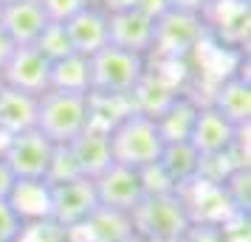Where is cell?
Instances as JSON below:
<instances>
[{
	"label": "cell",
	"instance_id": "35",
	"mask_svg": "<svg viewBox=\"0 0 251 242\" xmlns=\"http://www.w3.org/2000/svg\"><path fill=\"white\" fill-rule=\"evenodd\" d=\"M0 6H3V3H0Z\"/></svg>",
	"mask_w": 251,
	"mask_h": 242
},
{
	"label": "cell",
	"instance_id": "22",
	"mask_svg": "<svg viewBox=\"0 0 251 242\" xmlns=\"http://www.w3.org/2000/svg\"><path fill=\"white\" fill-rule=\"evenodd\" d=\"M34 48L48 59V62H57V59L74 54L68 43V34H65V25L62 23H48L43 28V34L34 40Z\"/></svg>",
	"mask_w": 251,
	"mask_h": 242
},
{
	"label": "cell",
	"instance_id": "29",
	"mask_svg": "<svg viewBox=\"0 0 251 242\" xmlns=\"http://www.w3.org/2000/svg\"><path fill=\"white\" fill-rule=\"evenodd\" d=\"M104 14H119V12H130V9H136L138 0H93Z\"/></svg>",
	"mask_w": 251,
	"mask_h": 242
},
{
	"label": "cell",
	"instance_id": "6",
	"mask_svg": "<svg viewBox=\"0 0 251 242\" xmlns=\"http://www.w3.org/2000/svg\"><path fill=\"white\" fill-rule=\"evenodd\" d=\"M99 211L96 189L88 177H74L62 183H51V217L59 228L74 231L82 222H88Z\"/></svg>",
	"mask_w": 251,
	"mask_h": 242
},
{
	"label": "cell",
	"instance_id": "33",
	"mask_svg": "<svg viewBox=\"0 0 251 242\" xmlns=\"http://www.w3.org/2000/svg\"><path fill=\"white\" fill-rule=\"evenodd\" d=\"M0 3H12V0H0Z\"/></svg>",
	"mask_w": 251,
	"mask_h": 242
},
{
	"label": "cell",
	"instance_id": "27",
	"mask_svg": "<svg viewBox=\"0 0 251 242\" xmlns=\"http://www.w3.org/2000/svg\"><path fill=\"white\" fill-rule=\"evenodd\" d=\"M136 9L141 14H147V17H152V20H158L161 14L170 12V6H167V0H138Z\"/></svg>",
	"mask_w": 251,
	"mask_h": 242
},
{
	"label": "cell",
	"instance_id": "4",
	"mask_svg": "<svg viewBox=\"0 0 251 242\" xmlns=\"http://www.w3.org/2000/svg\"><path fill=\"white\" fill-rule=\"evenodd\" d=\"M91 90L96 93H119L133 96L138 82L147 73V57H138L122 48L104 45L91 59Z\"/></svg>",
	"mask_w": 251,
	"mask_h": 242
},
{
	"label": "cell",
	"instance_id": "17",
	"mask_svg": "<svg viewBox=\"0 0 251 242\" xmlns=\"http://www.w3.org/2000/svg\"><path fill=\"white\" fill-rule=\"evenodd\" d=\"M130 113H136L133 96H119V93H88V127L99 130V132H110V130L125 121Z\"/></svg>",
	"mask_w": 251,
	"mask_h": 242
},
{
	"label": "cell",
	"instance_id": "25",
	"mask_svg": "<svg viewBox=\"0 0 251 242\" xmlns=\"http://www.w3.org/2000/svg\"><path fill=\"white\" fill-rule=\"evenodd\" d=\"M23 228H25V222L12 208V203L9 200H0V240L17 242V237L23 234Z\"/></svg>",
	"mask_w": 251,
	"mask_h": 242
},
{
	"label": "cell",
	"instance_id": "18",
	"mask_svg": "<svg viewBox=\"0 0 251 242\" xmlns=\"http://www.w3.org/2000/svg\"><path fill=\"white\" fill-rule=\"evenodd\" d=\"M12 208L23 217V222L51 217V183L48 180H17L9 195Z\"/></svg>",
	"mask_w": 251,
	"mask_h": 242
},
{
	"label": "cell",
	"instance_id": "28",
	"mask_svg": "<svg viewBox=\"0 0 251 242\" xmlns=\"http://www.w3.org/2000/svg\"><path fill=\"white\" fill-rule=\"evenodd\" d=\"M14 183H17V177H14V172L9 169V163L0 158V200H9V195H12Z\"/></svg>",
	"mask_w": 251,
	"mask_h": 242
},
{
	"label": "cell",
	"instance_id": "21",
	"mask_svg": "<svg viewBox=\"0 0 251 242\" xmlns=\"http://www.w3.org/2000/svg\"><path fill=\"white\" fill-rule=\"evenodd\" d=\"M161 172L170 177V183L175 186V192L181 189L183 183H189L198 177V169H201V155L189 141H175V144H167L164 152L158 158Z\"/></svg>",
	"mask_w": 251,
	"mask_h": 242
},
{
	"label": "cell",
	"instance_id": "7",
	"mask_svg": "<svg viewBox=\"0 0 251 242\" xmlns=\"http://www.w3.org/2000/svg\"><path fill=\"white\" fill-rule=\"evenodd\" d=\"M51 158H54V144L37 130L12 135L9 147L3 152V161L9 163L17 180H46Z\"/></svg>",
	"mask_w": 251,
	"mask_h": 242
},
{
	"label": "cell",
	"instance_id": "9",
	"mask_svg": "<svg viewBox=\"0 0 251 242\" xmlns=\"http://www.w3.org/2000/svg\"><path fill=\"white\" fill-rule=\"evenodd\" d=\"M48 73L51 62L34 45H17L6 68L0 70V82L31 96H43L48 90Z\"/></svg>",
	"mask_w": 251,
	"mask_h": 242
},
{
	"label": "cell",
	"instance_id": "10",
	"mask_svg": "<svg viewBox=\"0 0 251 242\" xmlns=\"http://www.w3.org/2000/svg\"><path fill=\"white\" fill-rule=\"evenodd\" d=\"M155 43V20L141 14L138 9L119 14H107V45L138 54V57H150Z\"/></svg>",
	"mask_w": 251,
	"mask_h": 242
},
{
	"label": "cell",
	"instance_id": "11",
	"mask_svg": "<svg viewBox=\"0 0 251 242\" xmlns=\"http://www.w3.org/2000/svg\"><path fill=\"white\" fill-rule=\"evenodd\" d=\"M246 127H234L228 124L223 115L217 113L215 107H198V115H195L192 132H189V144H192L201 158H209V155H220V152H228L234 147L237 135Z\"/></svg>",
	"mask_w": 251,
	"mask_h": 242
},
{
	"label": "cell",
	"instance_id": "14",
	"mask_svg": "<svg viewBox=\"0 0 251 242\" xmlns=\"http://www.w3.org/2000/svg\"><path fill=\"white\" fill-rule=\"evenodd\" d=\"M71 152V158L76 163V172L88 180H96L102 172H107L113 166V152H110V138L107 132L85 127L76 138L65 144Z\"/></svg>",
	"mask_w": 251,
	"mask_h": 242
},
{
	"label": "cell",
	"instance_id": "19",
	"mask_svg": "<svg viewBox=\"0 0 251 242\" xmlns=\"http://www.w3.org/2000/svg\"><path fill=\"white\" fill-rule=\"evenodd\" d=\"M48 90H62V93H79V96H88V93H91V62H88V57L68 54V57L51 62Z\"/></svg>",
	"mask_w": 251,
	"mask_h": 242
},
{
	"label": "cell",
	"instance_id": "23",
	"mask_svg": "<svg viewBox=\"0 0 251 242\" xmlns=\"http://www.w3.org/2000/svg\"><path fill=\"white\" fill-rule=\"evenodd\" d=\"M17 242H68V231L59 228L54 220H37V222H25Z\"/></svg>",
	"mask_w": 251,
	"mask_h": 242
},
{
	"label": "cell",
	"instance_id": "8",
	"mask_svg": "<svg viewBox=\"0 0 251 242\" xmlns=\"http://www.w3.org/2000/svg\"><path fill=\"white\" fill-rule=\"evenodd\" d=\"M93 189H96L99 208L113 211V214H125V217L147 197L141 169H130V166H122V163H113L107 172L99 175L93 180Z\"/></svg>",
	"mask_w": 251,
	"mask_h": 242
},
{
	"label": "cell",
	"instance_id": "31",
	"mask_svg": "<svg viewBox=\"0 0 251 242\" xmlns=\"http://www.w3.org/2000/svg\"><path fill=\"white\" fill-rule=\"evenodd\" d=\"M9 138H12V135L0 130V158H3V152H6V147H9Z\"/></svg>",
	"mask_w": 251,
	"mask_h": 242
},
{
	"label": "cell",
	"instance_id": "12",
	"mask_svg": "<svg viewBox=\"0 0 251 242\" xmlns=\"http://www.w3.org/2000/svg\"><path fill=\"white\" fill-rule=\"evenodd\" d=\"M65 25V34H68V43H71V51L79 54V57H88L91 59L96 51H102L107 45V14L91 3L85 6L79 14H74Z\"/></svg>",
	"mask_w": 251,
	"mask_h": 242
},
{
	"label": "cell",
	"instance_id": "15",
	"mask_svg": "<svg viewBox=\"0 0 251 242\" xmlns=\"http://www.w3.org/2000/svg\"><path fill=\"white\" fill-rule=\"evenodd\" d=\"M209 107H215L217 113L234 127H249L251 121V85L243 76H228L217 85L215 99Z\"/></svg>",
	"mask_w": 251,
	"mask_h": 242
},
{
	"label": "cell",
	"instance_id": "24",
	"mask_svg": "<svg viewBox=\"0 0 251 242\" xmlns=\"http://www.w3.org/2000/svg\"><path fill=\"white\" fill-rule=\"evenodd\" d=\"M40 9L46 12L48 23H68L74 14H79L93 0H37Z\"/></svg>",
	"mask_w": 251,
	"mask_h": 242
},
{
	"label": "cell",
	"instance_id": "30",
	"mask_svg": "<svg viewBox=\"0 0 251 242\" xmlns=\"http://www.w3.org/2000/svg\"><path fill=\"white\" fill-rule=\"evenodd\" d=\"M14 43H12V37L6 34V31H3V28H0V70L6 68V62H9V59H12V54H14Z\"/></svg>",
	"mask_w": 251,
	"mask_h": 242
},
{
	"label": "cell",
	"instance_id": "13",
	"mask_svg": "<svg viewBox=\"0 0 251 242\" xmlns=\"http://www.w3.org/2000/svg\"><path fill=\"white\" fill-rule=\"evenodd\" d=\"M46 25L48 17L37 0H12L0 6V28L12 37L14 45H34Z\"/></svg>",
	"mask_w": 251,
	"mask_h": 242
},
{
	"label": "cell",
	"instance_id": "1",
	"mask_svg": "<svg viewBox=\"0 0 251 242\" xmlns=\"http://www.w3.org/2000/svg\"><path fill=\"white\" fill-rule=\"evenodd\" d=\"M127 220L133 237L144 242H183V237L192 228L189 211L178 192L147 195L127 214Z\"/></svg>",
	"mask_w": 251,
	"mask_h": 242
},
{
	"label": "cell",
	"instance_id": "32",
	"mask_svg": "<svg viewBox=\"0 0 251 242\" xmlns=\"http://www.w3.org/2000/svg\"><path fill=\"white\" fill-rule=\"evenodd\" d=\"M228 3H243V0H228Z\"/></svg>",
	"mask_w": 251,
	"mask_h": 242
},
{
	"label": "cell",
	"instance_id": "34",
	"mask_svg": "<svg viewBox=\"0 0 251 242\" xmlns=\"http://www.w3.org/2000/svg\"><path fill=\"white\" fill-rule=\"evenodd\" d=\"M0 242H6V240H0Z\"/></svg>",
	"mask_w": 251,
	"mask_h": 242
},
{
	"label": "cell",
	"instance_id": "16",
	"mask_svg": "<svg viewBox=\"0 0 251 242\" xmlns=\"http://www.w3.org/2000/svg\"><path fill=\"white\" fill-rule=\"evenodd\" d=\"M37 99L31 93H23L17 88H9L0 82V130L17 135L25 130H34L37 121Z\"/></svg>",
	"mask_w": 251,
	"mask_h": 242
},
{
	"label": "cell",
	"instance_id": "5",
	"mask_svg": "<svg viewBox=\"0 0 251 242\" xmlns=\"http://www.w3.org/2000/svg\"><path fill=\"white\" fill-rule=\"evenodd\" d=\"M206 37V23L198 14L167 12L155 20V43L150 57L158 62H181L195 48H201Z\"/></svg>",
	"mask_w": 251,
	"mask_h": 242
},
{
	"label": "cell",
	"instance_id": "3",
	"mask_svg": "<svg viewBox=\"0 0 251 242\" xmlns=\"http://www.w3.org/2000/svg\"><path fill=\"white\" fill-rule=\"evenodd\" d=\"M88 127V96L46 90L37 99L34 130L43 132L54 147H65Z\"/></svg>",
	"mask_w": 251,
	"mask_h": 242
},
{
	"label": "cell",
	"instance_id": "20",
	"mask_svg": "<svg viewBox=\"0 0 251 242\" xmlns=\"http://www.w3.org/2000/svg\"><path fill=\"white\" fill-rule=\"evenodd\" d=\"M195 115H198V104L189 99V96H175L158 115H155V124H158V132L164 144H175V141H189V132H192Z\"/></svg>",
	"mask_w": 251,
	"mask_h": 242
},
{
	"label": "cell",
	"instance_id": "2",
	"mask_svg": "<svg viewBox=\"0 0 251 242\" xmlns=\"http://www.w3.org/2000/svg\"><path fill=\"white\" fill-rule=\"evenodd\" d=\"M110 152H113V163L130 166V169H147L155 166L164 152V138L158 132L155 118L147 113H130L125 121H119L110 132Z\"/></svg>",
	"mask_w": 251,
	"mask_h": 242
},
{
	"label": "cell",
	"instance_id": "26",
	"mask_svg": "<svg viewBox=\"0 0 251 242\" xmlns=\"http://www.w3.org/2000/svg\"><path fill=\"white\" fill-rule=\"evenodd\" d=\"M170 12H183V14H198L203 17V12L212 6V0H167Z\"/></svg>",
	"mask_w": 251,
	"mask_h": 242
}]
</instances>
